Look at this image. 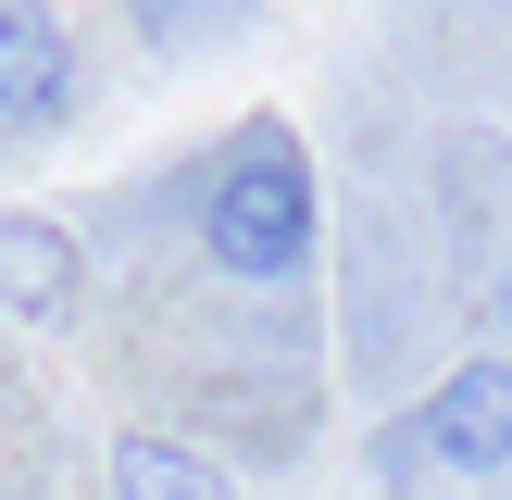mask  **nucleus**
<instances>
[{"mask_svg":"<svg viewBox=\"0 0 512 500\" xmlns=\"http://www.w3.org/2000/svg\"><path fill=\"white\" fill-rule=\"evenodd\" d=\"M188 225H200V263L238 275V288H288L325 238V200H313V163H300L288 125H238V138L200 163L188 188Z\"/></svg>","mask_w":512,"mask_h":500,"instance_id":"nucleus-1","label":"nucleus"},{"mask_svg":"<svg viewBox=\"0 0 512 500\" xmlns=\"http://www.w3.org/2000/svg\"><path fill=\"white\" fill-rule=\"evenodd\" d=\"M375 475H512V338L475 350L463 375H438V400H413V413L375 438Z\"/></svg>","mask_w":512,"mask_h":500,"instance_id":"nucleus-2","label":"nucleus"},{"mask_svg":"<svg viewBox=\"0 0 512 500\" xmlns=\"http://www.w3.org/2000/svg\"><path fill=\"white\" fill-rule=\"evenodd\" d=\"M75 113V38L50 0H0V125H63Z\"/></svg>","mask_w":512,"mask_h":500,"instance_id":"nucleus-3","label":"nucleus"},{"mask_svg":"<svg viewBox=\"0 0 512 500\" xmlns=\"http://www.w3.org/2000/svg\"><path fill=\"white\" fill-rule=\"evenodd\" d=\"M0 300L25 325H63L75 313V238L50 213H0Z\"/></svg>","mask_w":512,"mask_h":500,"instance_id":"nucleus-4","label":"nucleus"},{"mask_svg":"<svg viewBox=\"0 0 512 500\" xmlns=\"http://www.w3.org/2000/svg\"><path fill=\"white\" fill-rule=\"evenodd\" d=\"M100 475H113L125 500H200V488H225L213 450H175V438H113V463H100Z\"/></svg>","mask_w":512,"mask_h":500,"instance_id":"nucleus-5","label":"nucleus"},{"mask_svg":"<svg viewBox=\"0 0 512 500\" xmlns=\"http://www.w3.org/2000/svg\"><path fill=\"white\" fill-rule=\"evenodd\" d=\"M475 325H488V338H512V225H500L488 275H475Z\"/></svg>","mask_w":512,"mask_h":500,"instance_id":"nucleus-6","label":"nucleus"}]
</instances>
